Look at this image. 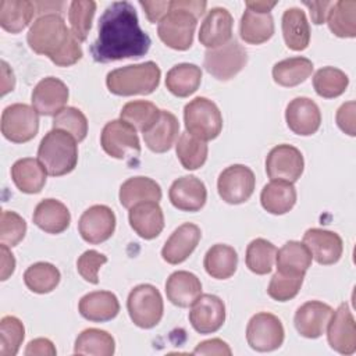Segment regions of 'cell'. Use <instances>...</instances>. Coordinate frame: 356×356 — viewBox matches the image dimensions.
Returning a JSON list of instances; mask_svg holds the SVG:
<instances>
[{
    "mask_svg": "<svg viewBox=\"0 0 356 356\" xmlns=\"http://www.w3.org/2000/svg\"><path fill=\"white\" fill-rule=\"evenodd\" d=\"M150 44V36L139 26L134 6L129 1H114L100 15L97 38L89 50L95 61L110 63L142 57Z\"/></svg>",
    "mask_w": 356,
    "mask_h": 356,
    "instance_id": "1",
    "label": "cell"
},
{
    "mask_svg": "<svg viewBox=\"0 0 356 356\" xmlns=\"http://www.w3.org/2000/svg\"><path fill=\"white\" fill-rule=\"evenodd\" d=\"M26 40L29 47L47 56L58 67H70L82 58L78 39L60 14H44L31 25Z\"/></svg>",
    "mask_w": 356,
    "mask_h": 356,
    "instance_id": "2",
    "label": "cell"
},
{
    "mask_svg": "<svg viewBox=\"0 0 356 356\" xmlns=\"http://www.w3.org/2000/svg\"><path fill=\"white\" fill-rule=\"evenodd\" d=\"M206 1L172 0L168 13L157 26L160 40L171 49L188 50L193 43L197 18L206 11Z\"/></svg>",
    "mask_w": 356,
    "mask_h": 356,
    "instance_id": "3",
    "label": "cell"
},
{
    "mask_svg": "<svg viewBox=\"0 0 356 356\" xmlns=\"http://www.w3.org/2000/svg\"><path fill=\"white\" fill-rule=\"evenodd\" d=\"M160 76L159 65L154 61H145L110 71L106 85L111 93L118 96L150 95L157 89Z\"/></svg>",
    "mask_w": 356,
    "mask_h": 356,
    "instance_id": "4",
    "label": "cell"
},
{
    "mask_svg": "<svg viewBox=\"0 0 356 356\" xmlns=\"http://www.w3.org/2000/svg\"><path fill=\"white\" fill-rule=\"evenodd\" d=\"M38 160L51 177L71 172L78 161L76 139L63 129L53 128L39 143Z\"/></svg>",
    "mask_w": 356,
    "mask_h": 356,
    "instance_id": "5",
    "label": "cell"
},
{
    "mask_svg": "<svg viewBox=\"0 0 356 356\" xmlns=\"http://www.w3.org/2000/svg\"><path fill=\"white\" fill-rule=\"evenodd\" d=\"M184 121L186 132L202 140L217 138L222 129V115L214 102L197 96L184 108Z\"/></svg>",
    "mask_w": 356,
    "mask_h": 356,
    "instance_id": "6",
    "label": "cell"
},
{
    "mask_svg": "<svg viewBox=\"0 0 356 356\" xmlns=\"http://www.w3.org/2000/svg\"><path fill=\"white\" fill-rule=\"evenodd\" d=\"M127 309L135 325L153 328L160 323L164 312L161 293L154 285H136L128 295Z\"/></svg>",
    "mask_w": 356,
    "mask_h": 356,
    "instance_id": "7",
    "label": "cell"
},
{
    "mask_svg": "<svg viewBox=\"0 0 356 356\" xmlns=\"http://www.w3.org/2000/svg\"><path fill=\"white\" fill-rule=\"evenodd\" d=\"M246 63L248 53L236 39H231L220 47L206 50L203 60L206 71L220 81L234 78L239 71H242Z\"/></svg>",
    "mask_w": 356,
    "mask_h": 356,
    "instance_id": "8",
    "label": "cell"
},
{
    "mask_svg": "<svg viewBox=\"0 0 356 356\" xmlns=\"http://www.w3.org/2000/svg\"><path fill=\"white\" fill-rule=\"evenodd\" d=\"M39 113L29 104L14 103L1 113V134L14 143H24L36 136Z\"/></svg>",
    "mask_w": 356,
    "mask_h": 356,
    "instance_id": "9",
    "label": "cell"
},
{
    "mask_svg": "<svg viewBox=\"0 0 356 356\" xmlns=\"http://www.w3.org/2000/svg\"><path fill=\"white\" fill-rule=\"evenodd\" d=\"M100 145L114 159H132L140 154V142L136 129L121 118L108 121L103 127Z\"/></svg>",
    "mask_w": 356,
    "mask_h": 356,
    "instance_id": "10",
    "label": "cell"
},
{
    "mask_svg": "<svg viewBox=\"0 0 356 356\" xmlns=\"http://www.w3.org/2000/svg\"><path fill=\"white\" fill-rule=\"evenodd\" d=\"M285 331L281 320L271 313H256L248 323V345L257 352H271L284 342Z\"/></svg>",
    "mask_w": 356,
    "mask_h": 356,
    "instance_id": "11",
    "label": "cell"
},
{
    "mask_svg": "<svg viewBox=\"0 0 356 356\" xmlns=\"http://www.w3.org/2000/svg\"><path fill=\"white\" fill-rule=\"evenodd\" d=\"M256 178L253 171L243 164H232L221 171L217 189L221 199L229 204L246 202L254 191Z\"/></svg>",
    "mask_w": 356,
    "mask_h": 356,
    "instance_id": "12",
    "label": "cell"
},
{
    "mask_svg": "<svg viewBox=\"0 0 356 356\" xmlns=\"http://www.w3.org/2000/svg\"><path fill=\"white\" fill-rule=\"evenodd\" d=\"M305 168V160L299 149L292 145L273 147L266 159V171L271 179L296 182Z\"/></svg>",
    "mask_w": 356,
    "mask_h": 356,
    "instance_id": "13",
    "label": "cell"
},
{
    "mask_svg": "<svg viewBox=\"0 0 356 356\" xmlns=\"http://www.w3.org/2000/svg\"><path fill=\"white\" fill-rule=\"evenodd\" d=\"M330 346L341 355H353L356 350V324L346 303H341L327 324Z\"/></svg>",
    "mask_w": 356,
    "mask_h": 356,
    "instance_id": "14",
    "label": "cell"
},
{
    "mask_svg": "<svg viewBox=\"0 0 356 356\" xmlns=\"http://www.w3.org/2000/svg\"><path fill=\"white\" fill-rule=\"evenodd\" d=\"M78 229L83 241L93 245L102 243L114 234L115 214L108 206H90L79 217Z\"/></svg>",
    "mask_w": 356,
    "mask_h": 356,
    "instance_id": "15",
    "label": "cell"
},
{
    "mask_svg": "<svg viewBox=\"0 0 356 356\" xmlns=\"http://www.w3.org/2000/svg\"><path fill=\"white\" fill-rule=\"evenodd\" d=\"M224 321L225 306L216 295H200L191 306L189 323L199 334H213L222 327Z\"/></svg>",
    "mask_w": 356,
    "mask_h": 356,
    "instance_id": "16",
    "label": "cell"
},
{
    "mask_svg": "<svg viewBox=\"0 0 356 356\" xmlns=\"http://www.w3.org/2000/svg\"><path fill=\"white\" fill-rule=\"evenodd\" d=\"M67 85L54 76L39 81L32 90V107L42 115H56L68 102Z\"/></svg>",
    "mask_w": 356,
    "mask_h": 356,
    "instance_id": "17",
    "label": "cell"
},
{
    "mask_svg": "<svg viewBox=\"0 0 356 356\" xmlns=\"http://www.w3.org/2000/svg\"><path fill=\"white\" fill-rule=\"evenodd\" d=\"M288 128L296 135L309 136L317 132L321 124V113L318 106L309 97L300 96L292 99L285 110Z\"/></svg>",
    "mask_w": 356,
    "mask_h": 356,
    "instance_id": "18",
    "label": "cell"
},
{
    "mask_svg": "<svg viewBox=\"0 0 356 356\" xmlns=\"http://www.w3.org/2000/svg\"><path fill=\"white\" fill-rule=\"evenodd\" d=\"M234 18L224 7H213L207 11L200 29L199 42L207 49H216L232 39Z\"/></svg>",
    "mask_w": 356,
    "mask_h": 356,
    "instance_id": "19",
    "label": "cell"
},
{
    "mask_svg": "<svg viewBox=\"0 0 356 356\" xmlns=\"http://www.w3.org/2000/svg\"><path fill=\"white\" fill-rule=\"evenodd\" d=\"M303 243L310 250L312 257L324 266L337 263L343 252L342 238L328 229L309 228L303 234Z\"/></svg>",
    "mask_w": 356,
    "mask_h": 356,
    "instance_id": "20",
    "label": "cell"
},
{
    "mask_svg": "<svg viewBox=\"0 0 356 356\" xmlns=\"http://www.w3.org/2000/svg\"><path fill=\"white\" fill-rule=\"evenodd\" d=\"M332 312V307L327 303L309 300L298 307L293 317L295 328L305 338H318L325 332Z\"/></svg>",
    "mask_w": 356,
    "mask_h": 356,
    "instance_id": "21",
    "label": "cell"
},
{
    "mask_svg": "<svg viewBox=\"0 0 356 356\" xmlns=\"http://www.w3.org/2000/svg\"><path fill=\"white\" fill-rule=\"evenodd\" d=\"M168 197L178 210L197 211L206 203L207 189L197 177L184 175L171 184Z\"/></svg>",
    "mask_w": 356,
    "mask_h": 356,
    "instance_id": "22",
    "label": "cell"
},
{
    "mask_svg": "<svg viewBox=\"0 0 356 356\" xmlns=\"http://www.w3.org/2000/svg\"><path fill=\"white\" fill-rule=\"evenodd\" d=\"M202 236V231L196 224L184 222L165 241L161 256L170 264H179L185 261L196 249Z\"/></svg>",
    "mask_w": 356,
    "mask_h": 356,
    "instance_id": "23",
    "label": "cell"
},
{
    "mask_svg": "<svg viewBox=\"0 0 356 356\" xmlns=\"http://www.w3.org/2000/svg\"><path fill=\"white\" fill-rule=\"evenodd\" d=\"M129 225L143 239L159 236L164 228V214L157 202H142L129 209Z\"/></svg>",
    "mask_w": 356,
    "mask_h": 356,
    "instance_id": "24",
    "label": "cell"
},
{
    "mask_svg": "<svg viewBox=\"0 0 356 356\" xmlns=\"http://www.w3.org/2000/svg\"><path fill=\"white\" fill-rule=\"evenodd\" d=\"M167 299L178 307H189L202 295L200 280L189 271H174L165 281Z\"/></svg>",
    "mask_w": 356,
    "mask_h": 356,
    "instance_id": "25",
    "label": "cell"
},
{
    "mask_svg": "<svg viewBox=\"0 0 356 356\" xmlns=\"http://www.w3.org/2000/svg\"><path fill=\"white\" fill-rule=\"evenodd\" d=\"M78 309L83 318L95 323H104L113 320L118 314L120 302L113 292L95 291L81 298Z\"/></svg>",
    "mask_w": 356,
    "mask_h": 356,
    "instance_id": "26",
    "label": "cell"
},
{
    "mask_svg": "<svg viewBox=\"0 0 356 356\" xmlns=\"http://www.w3.org/2000/svg\"><path fill=\"white\" fill-rule=\"evenodd\" d=\"M178 132H179L178 118L167 110H160V115L156 120V122L142 135L146 146L152 152L164 153L171 149V146L178 138Z\"/></svg>",
    "mask_w": 356,
    "mask_h": 356,
    "instance_id": "27",
    "label": "cell"
},
{
    "mask_svg": "<svg viewBox=\"0 0 356 356\" xmlns=\"http://www.w3.org/2000/svg\"><path fill=\"white\" fill-rule=\"evenodd\" d=\"M32 220L36 227L47 234H61L71 221L70 210L57 199H43L35 207Z\"/></svg>",
    "mask_w": 356,
    "mask_h": 356,
    "instance_id": "28",
    "label": "cell"
},
{
    "mask_svg": "<svg viewBox=\"0 0 356 356\" xmlns=\"http://www.w3.org/2000/svg\"><path fill=\"white\" fill-rule=\"evenodd\" d=\"M312 253L303 242L289 241L277 250V271L288 275H303L312 264Z\"/></svg>",
    "mask_w": 356,
    "mask_h": 356,
    "instance_id": "29",
    "label": "cell"
},
{
    "mask_svg": "<svg viewBox=\"0 0 356 356\" xmlns=\"http://www.w3.org/2000/svg\"><path fill=\"white\" fill-rule=\"evenodd\" d=\"M282 35L286 46L291 50L300 51L309 46L310 42V25L306 14L302 8H286L281 19Z\"/></svg>",
    "mask_w": 356,
    "mask_h": 356,
    "instance_id": "30",
    "label": "cell"
},
{
    "mask_svg": "<svg viewBox=\"0 0 356 356\" xmlns=\"http://www.w3.org/2000/svg\"><path fill=\"white\" fill-rule=\"evenodd\" d=\"M260 202L266 211L271 214H285L296 203V189L292 182L271 179L260 193Z\"/></svg>",
    "mask_w": 356,
    "mask_h": 356,
    "instance_id": "31",
    "label": "cell"
},
{
    "mask_svg": "<svg viewBox=\"0 0 356 356\" xmlns=\"http://www.w3.org/2000/svg\"><path fill=\"white\" fill-rule=\"evenodd\" d=\"M120 203L125 209H131L142 202H157L161 199L160 185L149 177L128 178L120 186Z\"/></svg>",
    "mask_w": 356,
    "mask_h": 356,
    "instance_id": "32",
    "label": "cell"
},
{
    "mask_svg": "<svg viewBox=\"0 0 356 356\" xmlns=\"http://www.w3.org/2000/svg\"><path fill=\"white\" fill-rule=\"evenodd\" d=\"M46 175L42 163L32 157L19 159L11 167V178L24 193H39L46 184Z\"/></svg>",
    "mask_w": 356,
    "mask_h": 356,
    "instance_id": "33",
    "label": "cell"
},
{
    "mask_svg": "<svg viewBox=\"0 0 356 356\" xmlns=\"http://www.w3.org/2000/svg\"><path fill=\"white\" fill-rule=\"evenodd\" d=\"M274 33V19L270 13H256L246 8L241 17L239 35L250 44L267 42Z\"/></svg>",
    "mask_w": 356,
    "mask_h": 356,
    "instance_id": "34",
    "label": "cell"
},
{
    "mask_svg": "<svg viewBox=\"0 0 356 356\" xmlns=\"http://www.w3.org/2000/svg\"><path fill=\"white\" fill-rule=\"evenodd\" d=\"M202 82V70L196 64L181 63L174 65L165 76L167 89L178 96L188 97L195 93Z\"/></svg>",
    "mask_w": 356,
    "mask_h": 356,
    "instance_id": "35",
    "label": "cell"
},
{
    "mask_svg": "<svg viewBox=\"0 0 356 356\" xmlns=\"http://www.w3.org/2000/svg\"><path fill=\"white\" fill-rule=\"evenodd\" d=\"M206 273L216 280H227L234 275L238 266V254L229 245L216 243L204 254Z\"/></svg>",
    "mask_w": 356,
    "mask_h": 356,
    "instance_id": "36",
    "label": "cell"
},
{
    "mask_svg": "<svg viewBox=\"0 0 356 356\" xmlns=\"http://www.w3.org/2000/svg\"><path fill=\"white\" fill-rule=\"evenodd\" d=\"M36 13L35 3L28 0H1L0 25L11 33H18L29 25Z\"/></svg>",
    "mask_w": 356,
    "mask_h": 356,
    "instance_id": "37",
    "label": "cell"
},
{
    "mask_svg": "<svg viewBox=\"0 0 356 356\" xmlns=\"http://www.w3.org/2000/svg\"><path fill=\"white\" fill-rule=\"evenodd\" d=\"M313 72V63L306 57H289L281 60L273 67L274 81L286 88L305 82Z\"/></svg>",
    "mask_w": 356,
    "mask_h": 356,
    "instance_id": "38",
    "label": "cell"
},
{
    "mask_svg": "<svg viewBox=\"0 0 356 356\" xmlns=\"http://www.w3.org/2000/svg\"><path fill=\"white\" fill-rule=\"evenodd\" d=\"M328 28L335 36L355 38L356 36V1L339 0L332 3L327 14Z\"/></svg>",
    "mask_w": 356,
    "mask_h": 356,
    "instance_id": "39",
    "label": "cell"
},
{
    "mask_svg": "<svg viewBox=\"0 0 356 356\" xmlns=\"http://www.w3.org/2000/svg\"><path fill=\"white\" fill-rule=\"evenodd\" d=\"M115 350V342L111 334L99 328H86L75 339L74 353L111 356Z\"/></svg>",
    "mask_w": 356,
    "mask_h": 356,
    "instance_id": "40",
    "label": "cell"
},
{
    "mask_svg": "<svg viewBox=\"0 0 356 356\" xmlns=\"http://www.w3.org/2000/svg\"><path fill=\"white\" fill-rule=\"evenodd\" d=\"M60 271L56 266L47 261H38L29 266L24 273L26 288L35 293H49L60 282Z\"/></svg>",
    "mask_w": 356,
    "mask_h": 356,
    "instance_id": "41",
    "label": "cell"
},
{
    "mask_svg": "<svg viewBox=\"0 0 356 356\" xmlns=\"http://www.w3.org/2000/svg\"><path fill=\"white\" fill-rule=\"evenodd\" d=\"M175 152L184 168L197 170L206 163L209 149L204 140L197 139L185 131L178 138Z\"/></svg>",
    "mask_w": 356,
    "mask_h": 356,
    "instance_id": "42",
    "label": "cell"
},
{
    "mask_svg": "<svg viewBox=\"0 0 356 356\" xmlns=\"http://www.w3.org/2000/svg\"><path fill=\"white\" fill-rule=\"evenodd\" d=\"M277 248L267 239L256 238L246 248V267L259 275H264L271 271L275 261Z\"/></svg>",
    "mask_w": 356,
    "mask_h": 356,
    "instance_id": "43",
    "label": "cell"
},
{
    "mask_svg": "<svg viewBox=\"0 0 356 356\" xmlns=\"http://www.w3.org/2000/svg\"><path fill=\"white\" fill-rule=\"evenodd\" d=\"M349 85L348 75L335 67H323L313 76V86L318 96L332 99L341 96Z\"/></svg>",
    "mask_w": 356,
    "mask_h": 356,
    "instance_id": "44",
    "label": "cell"
},
{
    "mask_svg": "<svg viewBox=\"0 0 356 356\" xmlns=\"http://www.w3.org/2000/svg\"><path fill=\"white\" fill-rule=\"evenodd\" d=\"M159 115H160V108L147 100L128 102L120 113L121 120L127 121L142 134L156 122Z\"/></svg>",
    "mask_w": 356,
    "mask_h": 356,
    "instance_id": "45",
    "label": "cell"
},
{
    "mask_svg": "<svg viewBox=\"0 0 356 356\" xmlns=\"http://www.w3.org/2000/svg\"><path fill=\"white\" fill-rule=\"evenodd\" d=\"M96 3L93 0H74L70 4L68 21L72 35L78 42H85L95 17Z\"/></svg>",
    "mask_w": 356,
    "mask_h": 356,
    "instance_id": "46",
    "label": "cell"
},
{
    "mask_svg": "<svg viewBox=\"0 0 356 356\" xmlns=\"http://www.w3.org/2000/svg\"><path fill=\"white\" fill-rule=\"evenodd\" d=\"M25 337V328L19 318L4 316L0 321V356H15Z\"/></svg>",
    "mask_w": 356,
    "mask_h": 356,
    "instance_id": "47",
    "label": "cell"
},
{
    "mask_svg": "<svg viewBox=\"0 0 356 356\" xmlns=\"http://www.w3.org/2000/svg\"><path fill=\"white\" fill-rule=\"evenodd\" d=\"M53 128L63 129L72 135L76 142L86 138L88 134V120L85 114L75 107H64L53 118Z\"/></svg>",
    "mask_w": 356,
    "mask_h": 356,
    "instance_id": "48",
    "label": "cell"
},
{
    "mask_svg": "<svg viewBox=\"0 0 356 356\" xmlns=\"http://www.w3.org/2000/svg\"><path fill=\"white\" fill-rule=\"evenodd\" d=\"M303 284V275H288L275 273L268 284L267 293L277 302H286L293 299Z\"/></svg>",
    "mask_w": 356,
    "mask_h": 356,
    "instance_id": "49",
    "label": "cell"
},
{
    "mask_svg": "<svg viewBox=\"0 0 356 356\" xmlns=\"http://www.w3.org/2000/svg\"><path fill=\"white\" fill-rule=\"evenodd\" d=\"M26 232L25 220L15 211L3 210L0 217V242L13 248L18 245Z\"/></svg>",
    "mask_w": 356,
    "mask_h": 356,
    "instance_id": "50",
    "label": "cell"
},
{
    "mask_svg": "<svg viewBox=\"0 0 356 356\" xmlns=\"http://www.w3.org/2000/svg\"><path fill=\"white\" fill-rule=\"evenodd\" d=\"M104 263H107V256L90 249L78 257L76 270L85 281L96 285L99 282V270Z\"/></svg>",
    "mask_w": 356,
    "mask_h": 356,
    "instance_id": "51",
    "label": "cell"
},
{
    "mask_svg": "<svg viewBox=\"0 0 356 356\" xmlns=\"http://www.w3.org/2000/svg\"><path fill=\"white\" fill-rule=\"evenodd\" d=\"M355 108L356 103L346 102L343 103L338 110H337V124L338 127L348 135L355 136L356 135V128H355Z\"/></svg>",
    "mask_w": 356,
    "mask_h": 356,
    "instance_id": "52",
    "label": "cell"
},
{
    "mask_svg": "<svg viewBox=\"0 0 356 356\" xmlns=\"http://www.w3.org/2000/svg\"><path fill=\"white\" fill-rule=\"evenodd\" d=\"M193 355H218V356H229L232 355L231 348L228 346L227 342H224L220 338H213L203 341L196 345L193 349Z\"/></svg>",
    "mask_w": 356,
    "mask_h": 356,
    "instance_id": "53",
    "label": "cell"
},
{
    "mask_svg": "<svg viewBox=\"0 0 356 356\" xmlns=\"http://www.w3.org/2000/svg\"><path fill=\"white\" fill-rule=\"evenodd\" d=\"M139 4L145 10L147 19L153 24L160 22L161 18L170 10V1H143V0H140Z\"/></svg>",
    "mask_w": 356,
    "mask_h": 356,
    "instance_id": "54",
    "label": "cell"
},
{
    "mask_svg": "<svg viewBox=\"0 0 356 356\" xmlns=\"http://www.w3.org/2000/svg\"><path fill=\"white\" fill-rule=\"evenodd\" d=\"M57 353L53 342L47 338L32 339L25 349L26 356H54Z\"/></svg>",
    "mask_w": 356,
    "mask_h": 356,
    "instance_id": "55",
    "label": "cell"
},
{
    "mask_svg": "<svg viewBox=\"0 0 356 356\" xmlns=\"http://www.w3.org/2000/svg\"><path fill=\"white\" fill-rule=\"evenodd\" d=\"M310 10V17L314 24H323L327 18V14L332 6V1H303Z\"/></svg>",
    "mask_w": 356,
    "mask_h": 356,
    "instance_id": "56",
    "label": "cell"
},
{
    "mask_svg": "<svg viewBox=\"0 0 356 356\" xmlns=\"http://www.w3.org/2000/svg\"><path fill=\"white\" fill-rule=\"evenodd\" d=\"M0 254H1V281H6L15 268V259L10 252L8 246L1 243L0 245Z\"/></svg>",
    "mask_w": 356,
    "mask_h": 356,
    "instance_id": "57",
    "label": "cell"
},
{
    "mask_svg": "<svg viewBox=\"0 0 356 356\" xmlns=\"http://www.w3.org/2000/svg\"><path fill=\"white\" fill-rule=\"evenodd\" d=\"M1 95H6L7 92L14 89L15 85V78H14V72L13 70H10V67L7 65L6 61H1Z\"/></svg>",
    "mask_w": 356,
    "mask_h": 356,
    "instance_id": "58",
    "label": "cell"
},
{
    "mask_svg": "<svg viewBox=\"0 0 356 356\" xmlns=\"http://www.w3.org/2000/svg\"><path fill=\"white\" fill-rule=\"evenodd\" d=\"M246 8L252 10V11H256V13H270L271 8L277 4V1H263V0H259V1H246Z\"/></svg>",
    "mask_w": 356,
    "mask_h": 356,
    "instance_id": "59",
    "label": "cell"
}]
</instances>
